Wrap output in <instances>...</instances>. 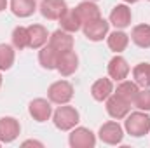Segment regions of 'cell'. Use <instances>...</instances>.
Listing matches in <instances>:
<instances>
[{
    "instance_id": "6da1fadb",
    "label": "cell",
    "mask_w": 150,
    "mask_h": 148,
    "mask_svg": "<svg viewBox=\"0 0 150 148\" xmlns=\"http://www.w3.org/2000/svg\"><path fill=\"white\" fill-rule=\"evenodd\" d=\"M124 127H126L127 134H131L134 138H142V136L149 134L150 131V117L143 111H133L131 115L127 113Z\"/></svg>"
},
{
    "instance_id": "7a4b0ae2",
    "label": "cell",
    "mask_w": 150,
    "mask_h": 148,
    "mask_svg": "<svg viewBox=\"0 0 150 148\" xmlns=\"http://www.w3.org/2000/svg\"><path fill=\"white\" fill-rule=\"evenodd\" d=\"M79 111L75 110L74 106H68V105H61L58 110L54 111V125L59 129V131H70L74 129L75 125L79 124Z\"/></svg>"
},
{
    "instance_id": "3957f363",
    "label": "cell",
    "mask_w": 150,
    "mask_h": 148,
    "mask_svg": "<svg viewBox=\"0 0 150 148\" xmlns=\"http://www.w3.org/2000/svg\"><path fill=\"white\" fill-rule=\"evenodd\" d=\"M47 96H49V101L54 105H67L74 98V85L67 80H58L51 84Z\"/></svg>"
},
{
    "instance_id": "277c9868",
    "label": "cell",
    "mask_w": 150,
    "mask_h": 148,
    "mask_svg": "<svg viewBox=\"0 0 150 148\" xmlns=\"http://www.w3.org/2000/svg\"><path fill=\"white\" fill-rule=\"evenodd\" d=\"M67 11H68V7H67L65 0H42V4H40V14L51 21H56V19L59 21V18Z\"/></svg>"
},
{
    "instance_id": "5b68a950",
    "label": "cell",
    "mask_w": 150,
    "mask_h": 148,
    "mask_svg": "<svg viewBox=\"0 0 150 148\" xmlns=\"http://www.w3.org/2000/svg\"><path fill=\"white\" fill-rule=\"evenodd\" d=\"M79 68V58L74 51H65L58 54V61H56V70L63 77H70L74 75Z\"/></svg>"
},
{
    "instance_id": "8992f818",
    "label": "cell",
    "mask_w": 150,
    "mask_h": 148,
    "mask_svg": "<svg viewBox=\"0 0 150 148\" xmlns=\"http://www.w3.org/2000/svg\"><path fill=\"white\" fill-rule=\"evenodd\" d=\"M108 21H105L103 18H98L94 21L84 23V35L93 40V42H100L108 35Z\"/></svg>"
},
{
    "instance_id": "52a82bcc",
    "label": "cell",
    "mask_w": 150,
    "mask_h": 148,
    "mask_svg": "<svg viewBox=\"0 0 150 148\" xmlns=\"http://www.w3.org/2000/svg\"><path fill=\"white\" fill-rule=\"evenodd\" d=\"M68 141H70L72 148H93L96 145L94 134L86 127H75L68 138Z\"/></svg>"
},
{
    "instance_id": "ba28073f",
    "label": "cell",
    "mask_w": 150,
    "mask_h": 148,
    "mask_svg": "<svg viewBox=\"0 0 150 148\" xmlns=\"http://www.w3.org/2000/svg\"><path fill=\"white\" fill-rule=\"evenodd\" d=\"M100 140L107 145H119L124 138V131L117 122H107L100 127Z\"/></svg>"
},
{
    "instance_id": "9c48e42d",
    "label": "cell",
    "mask_w": 150,
    "mask_h": 148,
    "mask_svg": "<svg viewBox=\"0 0 150 148\" xmlns=\"http://www.w3.org/2000/svg\"><path fill=\"white\" fill-rule=\"evenodd\" d=\"M19 122L12 117H2L0 118V141L2 143H12L19 136Z\"/></svg>"
},
{
    "instance_id": "30bf717a",
    "label": "cell",
    "mask_w": 150,
    "mask_h": 148,
    "mask_svg": "<svg viewBox=\"0 0 150 148\" xmlns=\"http://www.w3.org/2000/svg\"><path fill=\"white\" fill-rule=\"evenodd\" d=\"M131 110V105L129 103H126L122 98H119L117 94H110L108 98H107V111H108V115L112 117V118H117V120H120V118H126V115L129 113Z\"/></svg>"
},
{
    "instance_id": "8fae6325",
    "label": "cell",
    "mask_w": 150,
    "mask_h": 148,
    "mask_svg": "<svg viewBox=\"0 0 150 148\" xmlns=\"http://www.w3.org/2000/svg\"><path fill=\"white\" fill-rule=\"evenodd\" d=\"M49 45L59 54L65 51H72L74 49V37L65 32V30H56L51 37H49Z\"/></svg>"
},
{
    "instance_id": "7c38bea8",
    "label": "cell",
    "mask_w": 150,
    "mask_h": 148,
    "mask_svg": "<svg viewBox=\"0 0 150 148\" xmlns=\"http://www.w3.org/2000/svg\"><path fill=\"white\" fill-rule=\"evenodd\" d=\"M28 111H30V115L33 117V120H37V122H45V120H49V117L52 115V106H51V103H49L47 99L37 98V99H33V101L30 103Z\"/></svg>"
},
{
    "instance_id": "4fadbf2b",
    "label": "cell",
    "mask_w": 150,
    "mask_h": 148,
    "mask_svg": "<svg viewBox=\"0 0 150 148\" xmlns=\"http://www.w3.org/2000/svg\"><path fill=\"white\" fill-rule=\"evenodd\" d=\"M110 23L119 30L127 28L131 25V9L127 5H124V4L115 5L113 11L110 12Z\"/></svg>"
},
{
    "instance_id": "5bb4252c",
    "label": "cell",
    "mask_w": 150,
    "mask_h": 148,
    "mask_svg": "<svg viewBox=\"0 0 150 148\" xmlns=\"http://www.w3.org/2000/svg\"><path fill=\"white\" fill-rule=\"evenodd\" d=\"M75 11H77V14H79V18H80L82 25H84V23H89V21H94V19H98V18H101L100 7H98L94 2H91V0L80 2V4L75 7Z\"/></svg>"
},
{
    "instance_id": "9a60e30c",
    "label": "cell",
    "mask_w": 150,
    "mask_h": 148,
    "mask_svg": "<svg viewBox=\"0 0 150 148\" xmlns=\"http://www.w3.org/2000/svg\"><path fill=\"white\" fill-rule=\"evenodd\" d=\"M127 73H129V65H127V61L122 56H115V58L110 59V63H108V75H110V78L120 82V80H124L127 77Z\"/></svg>"
},
{
    "instance_id": "2e32d148",
    "label": "cell",
    "mask_w": 150,
    "mask_h": 148,
    "mask_svg": "<svg viewBox=\"0 0 150 148\" xmlns=\"http://www.w3.org/2000/svg\"><path fill=\"white\" fill-rule=\"evenodd\" d=\"M113 85L110 78H100L93 84L91 87V96L96 99V101H107V98L112 94Z\"/></svg>"
},
{
    "instance_id": "e0dca14e",
    "label": "cell",
    "mask_w": 150,
    "mask_h": 148,
    "mask_svg": "<svg viewBox=\"0 0 150 148\" xmlns=\"http://www.w3.org/2000/svg\"><path fill=\"white\" fill-rule=\"evenodd\" d=\"M28 37H30V45H28V47H32V49H40V47H44V44L47 42L49 33H47V30H45L42 25H32V26H28Z\"/></svg>"
},
{
    "instance_id": "ac0fdd59",
    "label": "cell",
    "mask_w": 150,
    "mask_h": 148,
    "mask_svg": "<svg viewBox=\"0 0 150 148\" xmlns=\"http://www.w3.org/2000/svg\"><path fill=\"white\" fill-rule=\"evenodd\" d=\"M138 84L136 82H127V80H120V84L117 85V96L119 98H122L126 103H134V99H136V96H138Z\"/></svg>"
},
{
    "instance_id": "d6986e66",
    "label": "cell",
    "mask_w": 150,
    "mask_h": 148,
    "mask_svg": "<svg viewBox=\"0 0 150 148\" xmlns=\"http://www.w3.org/2000/svg\"><path fill=\"white\" fill-rule=\"evenodd\" d=\"M59 25H61V30H65L68 33H74V32H77L82 26V21H80V18H79V14H77L75 9H68L59 18Z\"/></svg>"
},
{
    "instance_id": "ffe728a7",
    "label": "cell",
    "mask_w": 150,
    "mask_h": 148,
    "mask_svg": "<svg viewBox=\"0 0 150 148\" xmlns=\"http://www.w3.org/2000/svg\"><path fill=\"white\" fill-rule=\"evenodd\" d=\"M131 40L142 47V49H149L150 47V25H138L133 28L131 32Z\"/></svg>"
},
{
    "instance_id": "44dd1931",
    "label": "cell",
    "mask_w": 150,
    "mask_h": 148,
    "mask_svg": "<svg viewBox=\"0 0 150 148\" xmlns=\"http://www.w3.org/2000/svg\"><path fill=\"white\" fill-rule=\"evenodd\" d=\"M11 9L18 18H28L35 12V0H11Z\"/></svg>"
},
{
    "instance_id": "7402d4cb",
    "label": "cell",
    "mask_w": 150,
    "mask_h": 148,
    "mask_svg": "<svg viewBox=\"0 0 150 148\" xmlns=\"http://www.w3.org/2000/svg\"><path fill=\"white\" fill-rule=\"evenodd\" d=\"M56 61H58V52H56L51 45L40 47L38 63L42 65V68H45V70H54V68H56Z\"/></svg>"
},
{
    "instance_id": "603a6c76",
    "label": "cell",
    "mask_w": 150,
    "mask_h": 148,
    "mask_svg": "<svg viewBox=\"0 0 150 148\" xmlns=\"http://www.w3.org/2000/svg\"><path fill=\"white\" fill-rule=\"evenodd\" d=\"M127 44H129V37L124 33V32H119V30H115L113 33L108 35V47L112 49L113 52H122L126 47H127Z\"/></svg>"
},
{
    "instance_id": "cb8c5ba5",
    "label": "cell",
    "mask_w": 150,
    "mask_h": 148,
    "mask_svg": "<svg viewBox=\"0 0 150 148\" xmlns=\"http://www.w3.org/2000/svg\"><path fill=\"white\" fill-rule=\"evenodd\" d=\"M133 77H134V82L138 85H142L143 89L150 87V65L149 63H140L134 66L133 70Z\"/></svg>"
},
{
    "instance_id": "d4e9b609",
    "label": "cell",
    "mask_w": 150,
    "mask_h": 148,
    "mask_svg": "<svg viewBox=\"0 0 150 148\" xmlns=\"http://www.w3.org/2000/svg\"><path fill=\"white\" fill-rule=\"evenodd\" d=\"M12 45L16 49H26L30 45V37H28V28L25 26H16L12 32Z\"/></svg>"
},
{
    "instance_id": "484cf974",
    "label": "cell",
    "mask_w": 150,
    "mask_h": 148,
    "mask_svg": "<svg viewBox=\"0 0 150 148\" xmlns=\"http://www.w3.org/2000/svg\"><path fill=\"white\" fill-rule=\"evenodd\" d=\"M14 49L7 44H0V70H9L14 65Z\"/></svg>"
},
{
    "instance_id": "4316f807",
    "label": "cell",
    "mask_w": 150,
    "mask_h": 148,
    "mask_svg": "<svg viewBox=\"0 0 150 148\" xmlns=\"http://www.w3.org/2000/svg\"><path fill=\"white\" fill-rule=\"evenodd\" d=\"M134 105H136V108H140L142 111H150V89L149 87H145L143 91H138Z\"/></svg>"
},
{
    "instance_id": "83f0119b",
    "label": "cell",
    "mask_w": 150,
    "mask_h": 148,
    "mask_svg": "<svg viewBox=\"0 0 150 148\" xmlns=\"http://www.w3.org/2000/svg\"><path fill=\"white\" fill-rule=\"evenodd\" d=\"M30 145H35V147H42V143H38V141H32V140H30V141H25V143H23V147H30Z\"/></svg>"
},
{
    "instance_id": "f1b7e54d",
    "label": "cell",
    "mask_w": 150,
    "mask_h": 148,
    "mask_svg": "<svg viewBox=\"0 0 150 148\" xmlns=\"http://www.w3.org/2000/svg\"><path fill=\"white\" fill-rule=\"evenodd\" d=\"M7 7V0H0V11H4Z\"/></svg>"
},
{
    "instance_id": "f546056e",
    "label": "cell",
    "mask_w": 150,
    "mask_h": 148,
    "mask_svg": "<svg viewBox=\"0 0 150 148\" xmlns=\"http://www.w3.org/2000/svg\"><path fill=\"white\" fill-rule=\"evenodd\" d=\"M124 2H127V4H134V2H138V0H124Z\"/></svg>"
},
{
    "instance_id": "4dcf8cb0",
    "label": "cell",
    "mask_w": 150,
    "mask_h": 148,
    "mask_svg": "<svg viewBox=\"0 0 150 148\" xmlns=\"http://www.w3.org/2000/svg\"><path fill=\"white\" fill-rule=\"evenodd\" d=\"M0 87H2V75H0Z\"/></svg>"
},
{
    "instance_id": "1f68e13d",
    "label": "cell",
    "mask_w": 150,
    "mask_h": 148,
    "mask_svg": "<svg viewBox=\"0 0 150 148\" xmlns=\"http://www.w3.org/2000/svg\"><path fill=\"white\" fill-rule=\"evenodd\" d=\"M91 2H96V0H91Z\"/></svg>"
},
{
    "instance_id": "d6a6232c",
    "label": "cell",
    "mask_w": 150,
    "mask_h": 148,
    "mask_svg": "<svg viewBox=\"0 0 150 148\" xmlns=\"http://www.w3.org/2000/svg\"><path fill=\"white\" fill-rule=\"evenodd\" d=\"M0 143H2V141H0Z\"/></svg>"
},
{
    "instance_id": "836d02e7",
    "label": "cell",
    "mask_w": 150,
    "mask_h": 148,
    "mask_svg": "<svg viewBox=\"0 0 150 148\" xmlns=\"http://www.w3.org/2000/svg\"><path fill=\"white\" fill-rule=\"evenodd\" d=\"M149 2H150V0H149Z\"/></svg>"
}]
</instances>
